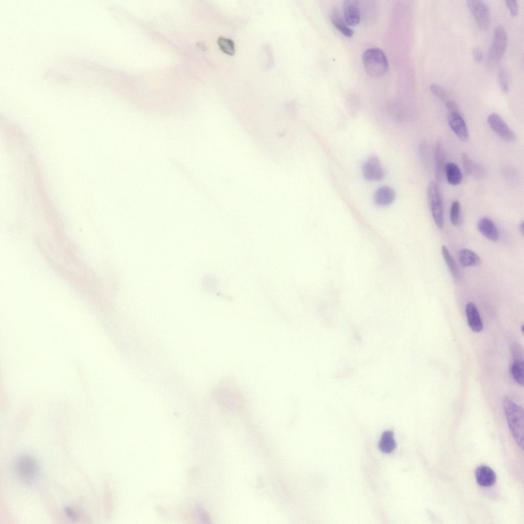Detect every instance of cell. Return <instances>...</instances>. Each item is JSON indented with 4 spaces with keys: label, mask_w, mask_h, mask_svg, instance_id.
<instances>
[{
    "label": "cell",
    "mask_w": 524,
    "mask_h": 524,
    "mask_svg": "<svg viewBox=\"0 0 524 524\" xmlns=\"http://www.w3.org/2000/svg\"><path fill=\"white\" fill-rule=\"evenodd\" d=\"M427 197L433 218L437 227L441 229L444 223V207L441 190L436 181L429 184Z\"/></svg>",
    "instance_id": "3"
},
{
    "label": "cell",
    "mask_w": 524,
    "mask_h": 524,
    "mask_svg": "<svg viewBox=\"0 0 524 524\" xmlns=\"http://www.w3.org/2000/svg\"><path fill=\"white\" fill-rule=\"evenodd\" d=\"M461 207L458 201L452 202L450 210V220L454 226H458L461 222Z\"/></svg>",
    "instance_id": "23"
},
{
    "label": "cell",
    "mask_w": 524,
    "mask_h": 524,
    "mask_svg": "<svg viewBox=\"0 0 524 524\" xmlns=\"http://www.w3.org/2000/svg\"><path fill=\"white\" fill-rule=\"evenodd\" d=\"M519 348L514 349V361L511 366V374L515 381L521 386L524 383V365L523 353Z\"/></svg>",
    "instance_id": "11"
},
{
    "label": "cell",
    "mask_w": 524,
    "mask_h": 524,
    "mask_svg": "<svg viewBox=\"0 0 524 524\" xmlns=\"http://www.w3.org/2000/svg\"><path fill=\"white\" fill-rule=\"evenodd\" d=\"M462 159L466 175H471L476 178H479L482 176L483 170L481 167L471 161L467 154H462Z\"/></svg>",
    "instance_id": "18"
},
{
    "label": "cell",
    "mask_w": 524,
    "mask_h": 524,
    "mask_svg": "<svg viewBox=\"0 0 524 524\" xmlns=\"http://www.w3.org/2000/svg\"><path fill=\"white\" fill-rule=\"evenodd\" d=\"M506 5L508 8L510 15L512 16H516L518 13V5L514 0H507L505 2Z\"/></svg>",
    "instance_id": "27"
},
{
    "label": "cell",
    "mask_w": 524,
    "mask_h": 524,
    "mask_svg": "<svg viewBox=\"0 0 524 524\" xmlns=\"http://www.w3.org/2000/svg\"><path fill=\"white\" fill-rule=\"evenodd\" d=\"M477 228L480 233L488 239L497 241L499 239V232L495 223L488 217L480 219L477 223Z\"/></svg>",
    "instance_id": "13"
},
{
    "label": "cell",
    "mask_w": 524,
    "mask_h": 524,
    "mask_svg": "<svg viewBox=\"0 0 524 524\" xmlns=\"http://www.w3.org/2000/svg\"><path fill=\"white\" fill-rule=\"evenodd\" d=\"M395 197L394 191L389 186H385L376 191L374 199L378 205L385 206L392 204L394 201Z\"/></svg>",
    "instance_id": "14"
},
{
    "label": "cell",
    "mask_w": 524,
    "mask_h": 524,
    "mask_svg": "<svg viewBox=\"0 0 524 524\" xmlns=\"http://www.w3.org/2000/svg\"><path fill=\"white\" fill-rule=\"evenodd\" d=\"M475 477L478 484L483 487H490L495 484L497 476L495 471L489 466L481 465L475 471Z\"/></svg>",
    "instance_id": "12"
},
{
    "label": "cell",
    "mask_w": 524,
    "mask_h": 524,
    "mask_svg": "<svg viewBox=\"0 0 524 524\" xmlns=\"http://www.w3.org/2000/svg\"><path fill=\"white\" fill-rule=\"evenodd\" d=\"M17 466L20 473L26 477L32 475L36 468L35 460L28 456H23L19 459Z\"/></svg>",
    "instance_id": "19"
},
{
    "label": "cell",
    "mask_w": 524,
    "mask_h": 524,
    "mask_svg": "<svg viewBox=\"0 0 524 524\" xmlns=\"http://www.w3.org/2000/svg\"><path fill=\"white\" fill-rule=\"evenodd\" d=\"M503 407L511 434L518 446L522 449L524 427L523 409L507 397L503 400Z\"/></svg>",
    "instance_id": "1"
},
{
    "label": "cell",
    "mask_w": 524,
    "mask_h": 524,
    "mask_svg": "<svg viewBox=\"0 0 524 524\" xmlns=\"http://www.w3.org/2000/svg\"><path fill=\"white\" fill-rule=\"evenodd\" d=\"M508 44L506 31L502 25L495 29L492 45L489 51V60L491 64H496L501 59L506 51Z\"/></svg>",
    "instance_id": "4"
},
{
    "label": "cell",
    "mask_w": 524,
    "mask_h": 524,
    "mask_svg": "<svg viewBox=\"0 0 524 524\" xmlns=\"http://www.w3.org/2000/svg\"><path fill=\"white\" fill-rule=\"evenodd\" d=\"M444 175L447 182L453 186L459 185L463 180V174L460 169L453 163L446 164Z\"/></svg>",
    "instance_id": "17"
},
{
    "label": "cell",
    "mask_w": 524,
    "mask_h": 524,
    "mask_svg": "<svg viewBox=\"0 0 524 524\" xmlns=\"http://www.w3.org/2000/svg\"><path fill=\"white\" fill-rule=\"evenodd\" d=\"M519 229L520 232L521 233L522 235H523V222H522L519 224Z\"/></svg>",
    "instance_id": "31"
},
{
    "label": "cell",
    "mask_w": 524,
    "mask_h": 524,
    "mask_svg": "<svg viewBox=\"0 0 524 524\" xmlns=\"http://www.w3.org/2000/svg\"><path fill=\"white\" fill-rule=\"evenodd\" d=\"M344 19L348 25L355 26L361 19L359 3L355 0H347L344 5Z\"/></svg>",
    "instance_id": "9"
},
{
    "label": "cell",
    "mask_w": 524,
    "mask_h": 524,
    "mask_svg": "<svg viewBox=\"0 0 524 524\" xmlns=\"http://www.w3.org/2000/svg\"><path fill=\"white\" fill-rule=\"evenodd\" d=\"M522 331L523 332V326H522Z\"/></svg>",
    "instance_id": "32"
},
{
    "label": "cell",
    "mask_w": 524,
    "mask_h": 524,
    "mask_svg": "<svg viewBox=\"0 0 524 524\" xmlns=\"http://www.w3.org/2000/svg\"><path fill=\"white\" fill-rule=\"evenodd\" d=\"M498 80L500 87L504 92H507L509 88L508 75L504 68H501L498 73Z\"/></svg>",
    "instance_id": "25"
},
{
    "label": "cell",
    "mask_w": 524,
    "mask_h": 524,
    "mask_svg": "<svg viewBox=\"0 0 524 524\" xmlns=\"http://www.w3.org/2000/svg\"><path fill=\"white\" fill-rule=\"evenodd\" d=\"M435 173L437 179L441 181L444 177V171L446 164L445 157L441 143L438 142L435 150Z\"/></svg>",
    "instance_id": "16"
},
{
    "label": "cell",
    "mask_w": 524,
    "mask_h": 524,
    "mask_svg": "<svg viewBox=\"0 0 524 524\" xmlns=\"http://www.w3.org/2000/svg\"><path fill=\"white\" fill-rule=\"evenodd\" d=\"M218 44L220 49L224 53L233 56L235 52V46L234 42L231 39L220 36L217 40Z\"/></svg>",
    "instance_id": "24"
},
{
    "label": "cell",
    "mask_w": 524,
    "mask_h": 524,
    "mask_svg": "<svg viewBox=\"0 0 524 524\" xmlns=\"http://www.w3.org/2000/svg\"><path fill=\"white\" fill-rule=\"evenodd\" d=\"M431 92L443 101L446 102L448 100V95L445 90L441 86L433 84L430 86Z\"/></svg>",
    "instance_id": "26"
},
{
    "label": "cell",
    "mask_w": 524,
    "mask_h": 524,
    "mask_svg": "<svg viewBox=\"0 0 524 524\" xmlns=\"http://www.w3.org/2000/svg\"><path fill=\"white\" fill-rule=\"evenodd\" d=\"M379 447L385 453H390L395 449L396 443L392 431H388L383 433Z\"/></svg>",
    "instance_id": "21"
},
{
    "label": "cell",
    "mask_w": 524,
    "mask_h": 524,
    "mask_svg": "<svg viewBox=\"0 0 524 524\" xmlns=\"http://www.w3.org/2000/svg\"><path fill=\"white\" fill-rule=\"evenodd\" d=\"M362 174L364 177L369 181H379L385 176V170L382 164L376 156H372L362 165Z\"/></svg>",
    "instance_id": "7"
},
{
    "label": "cell",
    "mask_w": 524,
    "mask_h": 524,
    "mask_svg": "<svg viewBox=\"0 0 524 524\" xmlns=\"http://www.w3.org/2000/svg\"><path fill=\"white\" fill-rule=\"evenodd\" d=\"M473 55L475 60L478 63H481L484 60L483 52L481 49L476 47L473 49Z\"/></svg>",
    "instance_id": "28"
},
{
    "label": "cell",
    "mask_w": 524,
    "mask_h": 524,
    "mask_svg": "<svg viewBox=\"0 0 524 524\" xmlns=\"http://www.w3.org/2000/svg\"><path fill=\"white\" fill-rule=\"evenodd\" d=\"M465 311L468 323L470 329L475 332L482 331L483 329V324L476 305L473 303H469L466 305Z\"/></svg>",
    "instance_id": "10"
},
{
    "label": "cell",
    "mask_w": 524,
    "mask_h": 524,
    "mask_svg": "<svg viewBox=\"0 0 524 524\" xmlns=\"http://www.w3.org/2000/svg\"><path fill=\"white\" fill-rule=\"evenodd\" d=\"M459 259L463 267H478L481 264V259L477 254L468 249H463L460 251Z\"/></svg>",
    "instance_id": "15"
},
{
    "label": "cell",
    "mask_w": 524,
    "mask_h": 524,
    "mask_svg": "<svg viewBox=\"0 0 524 524\" xmlns=\"http://www.w3.org/2000/svg\"><path fill=\"white\" fill-rule=\"evenodd\" d=\"M65 511H66V513L67 515L70 518H71L72 519H73V520L77 519V515H76V514L73 512V511L71 509L69 508V507H66V508H65Z\"/></svg>",
    "instance_id": "30"
},
{
    "label": "cell",
    "mask_w": 524,
    "mask_h": 524,
    "mask_svg": "<svg viewBox=\"0 0 524 524\" xmlns=\"http://www.w3.org/2000/svg\"><path fill=\"white\" fill-rule=\"evenodd\" d=\"M467 6L481 29L489 27L491 22V12L488 6L481 0H469Z\"/></svg>",
    "instance_id": "5"
},
{
    "label": "cell",
    "mask_w": 524,
    "mask_h": 524,
    "mask_svg": "<svg viewBox=\"0 0 524 524\" xmlns=\"http://www.w3.org/2000/svg\"><path fill=\"white\" fill-rule=\"evenodd\" d=\"M488 122L492 130L504 140L512 142L515 140V133L497 114H491L488 118Z\"/></svg>",
    "instance_id": "6"
},
{
    "label": "cell",
    "mask_w": 524,
    "mask_h": 524,
    "mask_svg": "<svg viewBox=\"0 0 524 524\" xmlns=\"http://www.w3.org/2000/svg\"><path fill=\"white\" fill-rule=\"evenodd\" d=\"M331 19L335 27L345 36L351 38L353 35L354 31L348 27L344 18L337 10L332 12Z\"/></svg>",
    "instance_id": "20"
},
{
    "label": "cell",
    "mask_w": 524,
    "mask_h": 524,
    "mask_svg": "<svg viewBox=\"0 0 524 524\" xmlns=\"http://www.w3.org/2000/svg\"><path fill=\"white\" fill-rule=\"evenodd\" d=\"M441 251L450 272L454 278L458 279L459 277V270L448 249L446 246H443Z\"/></svg>",
    "instance_id": "22"
},
{
    "label": "cell",
    "mask_w": 524,
    "mask_h": 524,
    "mask_svg": "<svg viewBox=\"0 0 524 524\" xmlns=\"http://www.w3.org/2000/svg\"><path fill=\"white\" fill-rule=\"evenodd\" d=\"M446 106L449 112L459 111L457 104L452 100H448L446 102Z\"/></svg>",
    "instance_id": "29"
},
{
    "label": "cell",
    "mask_w": 524,
    "mask_h": 524,
    "mask_svg": "<svg viewBox=\"0 0 524 524\" xmlns=\"http://www.w3.org/2000/svg\"><path fill=\"white\" fill-rule=\"evenodd\" d=\"M362 62L366 73L373 78H380L388 71L389 63L384 52L378 48L366 50L362 56Z\"/></svg>",
    "instance_id": "2"
},
{
    "label": "cell",
    "mask_w": 524,
    "mask_h": 524,
    "mask_svg": "<svg viewBox=\"0 0 524 524\" xmlns=\"http://www.w3.org/2000/svg\"><path fill=\"white\" fill-rule=\"evenodd\" d=\"M448 122L452 130L460 140L463 142L468 140V129L459 111L449 112Z\"/></svg>",
    "instance_id": "8"
}]
</instances>
